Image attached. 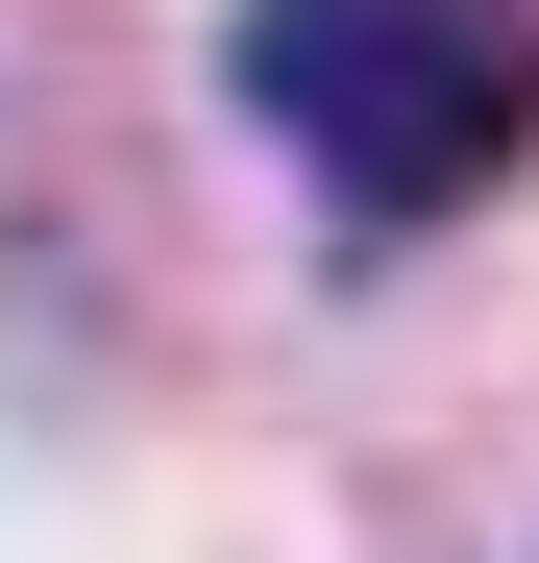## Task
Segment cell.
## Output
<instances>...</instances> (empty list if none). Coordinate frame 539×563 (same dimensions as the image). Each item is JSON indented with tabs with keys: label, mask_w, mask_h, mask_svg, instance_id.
I'll list each match as a JSON object with an SVG mask.
<instances>
[{
	"label": "cell",
	"mask_w": 539,
	"mask_h": 563,
	"mask_svg": "<svg viewBox=\"0 0 539 563\" xmlns=\"http://www.w3.org/2000/svg\"><path fill=\"white\" fill-rule=\"evenodd\" d=\"M245 99L343 221H441L539 147V25L515 0H245Z\"/></svg>",
	"instance_id": "cell-1"
}]
</instances>
